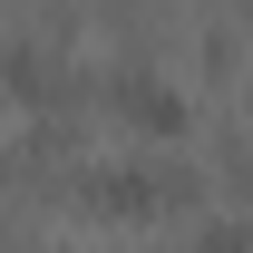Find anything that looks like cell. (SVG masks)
Masks as SVG:
<instances>
[{
    "instance_id": "6da1fadb",
    "label": "cell",
    "mask_w": 253,
    "mask_h": 253,
    "mask_svg": "<svg viewBox=\"0 0 253 253\" xmlns=\"http://www.w3.org/2000/svg\"><path fill=\"white\" fill-rule=\"evenodd\" d=\"M185 205H195L185 166H88L78 175V214H97V224H166Z\"/></svg>"
},
{
    "instance_id": "3957f363",
    "label": "cell",
    "mask_w": 253,
    "mask_h": 253,
    "mask_svg": "<svg viewBox=\"0 0 253 253\" xmlns=\"http://www.w3.org/2000/svg\"><path fill=\"white\" fill-rule=\"evenodd\" d=\"M0 88L20 97V107H39V117H59V107H78V68L59 59V49H39V39H0Z\"/></svg>"
},
{
    "instance_id": "277c9868",
    "label": "cell",
    "mask_w": 253,
    "mask_h": 253,
    "mask_svg": "<svg viewBox=\"0 0 253 253\" xmlns=\"http://www.w3.org/2000/svg\"><path fill=\"white\" fill-rule=\"evenodd\" d=\"M195 253H244V234H234V224H214V234H205Z\"/></svg>"
},
{
    "instance_id": "7a4b0ae2",
    "label": "cell",
    "mask_w": 253,
    "mask_h": 253,
    "mask_svg": "<svg viewBox=\"0 0 253 253\" xmlns=\"http://www.w3.org/2000/svg\"><path fill=\"white\" fill-rule=\"evenodd\" d=\"M97 97H107V117L136 126V136H185V126H195L185 88H175V78H156V68H107V78H97Z\"/></svg>"
}]
</instances>
